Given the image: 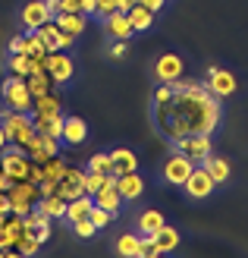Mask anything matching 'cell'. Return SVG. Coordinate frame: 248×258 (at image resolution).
<instances>
[{
	"instance_id": "cell-17",
	"label": "cell",
	"mask_w": 248,
	"mask_h": 258,
	"mask_svg": "<svg viewBox=\"0 0 248 258\" xmlns=\"http://www.w3.org/2000/svg\"><path fill=\"white\" fill-rule=\"evenodd\" d=\"M38 35H41V41L47 44V50H69V47L75 44V38H72V35H66L63 29H57L54 19L44 22L41 29H38Z\"/></svg>"
},
{
	"instance_id": "cell-16",
	"label": "cell",
	"mask_w": 248,
	"mask_h": 258,
	"mask_svg": "<svg viewBox=\"0 0 248 258\" xmlns=\"http://www.w3.org/2000/svg\"><path fill=\"white\" fill-rule=\"evenodd\" d=\"M141 242H145V252L167 255V252L179 249V230H173V227H167V224H163L154 236H141Z\"/></svg>"
},
{
	"instance_id": "cell-8",
	"label": "cell",
	"mask_w": 248,
	"mask_h": 258,
	"mask_svg": "<svg viewBox=\"0 0 248 258\" xmlns=\"http://www.w3.org/2000/svg\"><path fill=\"white\" fill-rule=\"evenodd\" d=\"M44 73L54 79V85H66L72 79V73H75V63H72V57L66 50H50L44 57Z\"/></svg>"
},
{
	"instance_id": "cell-3",
	"label": "cell",
	"mask_w": 248,
	"mask_h": 258,
	"mask_svg": "<svg viewBox=\"0 0 248 258\" xmlns=\"http://www.w3.org/2000/svg\"><path fill=\"white\" fill-rule=\"evenodd\" d=\"M7 199H10V211L25 217L38 202H41V186L32 183V179H19V183H13L7 189Z\"/></svg>"
},
{
	"instance_id": "cell-48",
	"label": "cell",
	"mask_w": 248,
	"mask_h": 258,
	"mask_svg": "<svg viewBox=\"0 0 248 258\" xmlns=\"http://www.w3.org/2000/svg\"><path fill=\"white\" fill-rule=\"evenodd\" d=\"M7 148V136H4V126H0V151Z\"/></svg>"
},
{
	"instance_id": "cell-40",
	"label": "cell",
	"mask_w": 248,
	"mask_h": 258,
	"mask_svg": "<svg viewBox=\"0 0 248 258\" xmlns=\"http://www.w3.org/2000/svg\"><path fill=\"white\" fill-rule=\"evenodd\" d=\"M170 98H173V85H160L157 92H154V104H167Z\"/></svg>"
},
{
	"instance_id": "cell-43",
	"label": "cell",
	"mask_w": 248,
	"mask_h": 258,
	"mask_svg": "<svg viewBox=\"0 0 248 258\" xmlns=\"http://www.w3.org/2000/svg\"><path fill=\"white\" fill-rule=\"evenodd\" d=\"M138 4H141V7H145V10H151V13H154V16H157V13H160V10L167 7V0H138Z\"/></svg>"
},
{
	"instance_id": "cell-5",
	"label": "cell",
	"mask_w": 248,
	"mask_h": 258,
	"mask_svg": "<svg viewBox=\"0 0 248 258\" xmlns=\"http://www.w3.org/2000/svg\"><path fill=\"white\" fill-rule=\"evenodd\" d=\"M25 236H29V227H25V217L13 214V211L0 217V252L19 249Z\"/></svg>"
},
{
	"instance_id": "cell-9",
	"label": "cell",
	"mask_w": 248,
	"mask_h": 258,
	"mask_svg": "<svg viewBox=\"0 0 248 258\" xmlns=\"http://www.w3.org/2000/svg\"><path fill=\"white\" fill-rule=\"evenodd\" d=\"M54 19V10H50V0H29L19 10V22L25 25V32H38L44 22Z\"/></svg>"
},
{
	"instance_id": "cell-37",
	"label": "cell",
	"mask_w": 248,
	"mask_h": 258,
	"mask_svg": "<svg viewBox=\"0 0 248 258\" xmlns=\"http://www.w3.org/2000/svg\"><path fill=\"white\" fill-rule=\"evenodd\" d=\"M95 230H98V227L91 224L88 217H85V221H75V224H72V233L79 236V239H91V236H95Z\"/></svg>"
},
{
	"instance_id": "cell-19",
	"label": "cell",
	"mask_w": 248,
	"mask_h": 258,
	"mask_svg": "<svg viewBox=\"0 0 248 258\" xmlns=\"http://www.w3.org/2000/svg\"><path fill=\"white\" fill-rule=\"evenodd\" d=\"M85 139H88V123L82 117H63V136H60L63 145L79 148Z\"/></svg>"
},
{
	"instance_id": "cell-28",
	"label": "cell",
	"mask_w": 248,
	"mask_h": 258,
	"mask_svg": "<svg viewBox=\"0 0 248 258\" xmlns=\"http://www.w3.org/2000/svg\"><path fill=\"white\" fill-rule=\"evenodd\" d=\"M35 208H41L50 221H63V217H66V199H60L57 192H54V196H44Z\"/></svg>"
},
{
	"instance_id": "cell-26",
	"label": "cell",
	"mask_w": 248,
	"mask_h": 258,
	"mask_svg": "<svg viewBox=\"0 0 248 258\" xmlns=\"http://www.w3.org/2000/svg\"><path fill=\"white\" fill-rule=\"evenodd\" d=\"M163 224H167V221H163V214H160V211H154V208H148V211H141V214H138L135 233H141V236H154Z\"/></svg>"
},
{
	"instance_id": "cell-6",
	"label": "cell",
	"mask_w": 248,
	"mask_h": 258,
	"mask_svg": "<svg viewBox=\"0 0 248 258\" xmlns=\"http://www.w3.org/2000/svg\"><path fill=\"white\" fill-rule=\"evenodd\" d=\"M173 145H176L179 154H186L192 164H204V161L214 154V142H211V136H201V133H195V136H182L179 142H173Z\"/></svg>"
},
{
	"instance_id": "cell-21",
	"label": "cell",
	"mask_w": 248,
	"mask_h": 258,
	"mask_svg": "<svg viewBox=\"0 0 248 258\" xmlns=\"http://www.w3.org/2000/svg\"><path fill=\"white\" fill-rule=\"evenodd\" d=\"M116 189H120L123 202H126V199L135 202V199H141V192H145V179H141L138 170H132V173H120V176H116Z\"/></svg>"
},
{
	"instance_id": "cell-47",
	"label": "cell",
	"mask_w": 248,
	"mask_h": 258,
	"mask_svg": "<svg viewBox=\"0 0 248 258\" xmlns=\"http://www.w3.org/2000/svg\"><path fill=\"white\" fill-rule=\"evenodd\" d=\"M4 258H25L22 252H16V249H10V252H4Z\"/></svg>"
},
{
	"instance_id": "cell-20",
	"label": "cell",
	"mask_w": 248,
	"mask_h": 258,
	"mask_svg": "<svg viewBox=\"0 0 248 258\" xmlns=\"http://www.w3.org/2000/svg\"><path fill=\"white\" fill-rule=\"evenodd\" d=\"M25 227H29V233L44 246V242L50 239V227H54V221H50L41 208H32L29 214H25Z\"/></svg>"
},
{
	"instance_id": "cell-4",
	"label": "cell",
	"mask_w": 248,
	"mask_h": 258,
	"mask_svg": "<svg viewBox=\"0 0 248 258\" xmlns=\"http://www.w3.org/2000/svg\"><path fill=\"white\" fill-rule=\"evenodd\" d=\"M0 101H4L7 110H19V113H32V95L29 85L19 76H7L4 85H0Z\"/></svg>"
},
{
	"instance_id": "cell-46",
	"label": "cell",
	"mask_w": 248,
	"mask_h": 258,
	"mask_svg": "<svg viewBox=\"0 0 248 258\" xmlns=\"http://www.w3.org/2000/svg\"><path fill=\"white\" fill-rule=\"evenodd\" d=\"M10 186H13V179H10V176H7L4 170H0V192H7Z\"/></svg>"
},
{
	"instance_id": "cell-33",
	"label": "cell",
	"mask_w": 248,
	"mask_h": 258,
	"mask_svg": "<svg viewBox=\"0 0 248 258\" xmlns=\"http://www.w3.org/2000/svg\"><path fill=\"white\" fill-rule=\"evenodd\" d=\"M25 54L35 57V60H44V57L50 54L47 44L41 41V35H38V32H25Z\"/></svg>"
},
{
	"instance_id": "cell-44",
	"label": "cell",
	"mask_w": 248,
	"mask_h": 258,
	"mask_svg": "<svg viewBox=\"0 0 248 258\" xmlns=\"http://www.w3.org/2000/svg\"><path fill=\"white\" fill-rule=\"evenodd\" d=\"M135 4H138V0H116V13H129Z\"/></svg>"
},
{
	"instance_id": "cell-38",
	"label": "cell",
	"mask_w": 248,
	"mask_h": 258,
	"mask_svg": "<svg viewBox=\"0 0 248 258\" xmlns=\"http://www.w3.org/2000/svg\"><path fill=\"white\" fill-rule=\"evenodd\" d=\"M95 13L101 19H107L110 13H116V0H95Z\"/></svg>"
},
{
	"instance_id": "cell-14",
	"label": "cell",
	"mask_w": 248,
	"mask_h": 258,
	"mask_svg": "<svg viewBox=\"0 0 248 258\" xmlns=\"http://www.w3.org/2000/svg\"><path fill=\"white\" fill-rule=\"evenodd\" d=\"M95 205H98V208H104V211H110V214H120L123 196H120V189H116V173L104 176V186L95 192Z\"/></svg>"
},
{
	"instance_id": "cell-1",
	"label": "cell",
	"mask_w": 248,
	"mask_h": 258,
	"mask_svg": "<svg viewBox=\"0 0 248 258\" xmlns=\"http://www.w3.org/2000/svg\"><path fill=\"white\" fill-rule=\"evenodd\" d=\"M220 117H223V107H220V98H214L207 92L204 82H192L182 92H173V98L167 104H154V126L160 129V136L173 145L182 136H214Z\"/></svg>"
},
{
	"instance_id": "cell-2",
	"label": "cell",
	"mask_w": 248,
	"mask_h": 258,
	"mask_svg": "<svg viewBox=\"0 0 248 258\" xmlns=\"http://www.w3.org/2000/svg\"><path fill=\"white\" fill-rule=\"evenodd\" d=\"M0 126H4L7 145H13V148H22V151H25V145H29V139L35 136L32 113H19V110H0Z\"/></svg>"
},
{
	"instance_id": "cell-50",
	"label": "cell",
	"mask_w": 248,
	"mask_h": 258,
	"mask_svg": "<svg viewBox=\"0 0 248 258\" xmlns=\"http://www.w3.org/2000/svg\"><path fill=\"white\" fill-rule=\"evenodd\" d=\"M0 258H4V252H0Z\"/></svg>"
},
{
	"instance_id": "cell-11",
	"label": "cell",
	"mask_w": 248,
	"mask_h": 258,
	"mask_svg": "<svg viewBox=\"0 0 248 258\" xmlns=\"http://www.w3.org/2000/svg\"><path fill=\"white\" fill-rule=\"evenodd\" d=\"M54 192L60 199H66V202L85 196V170H79V167H66V173L54 183Z\"/></svg>"
},
{
	"instance_id": "cell-12",
	"label": "cell",
	"mask_w": 248,
	"mask_h": 258,
	"mask_svg": "<svg viewBox=\"0 0 248 258\" xmlns=\"http://www.w3.org/2000/svg\"><path fill=\"white\" fill-rule=\"evenodd\" d=\"M182 189H186V196L189 199H207L211 192L217 189V183H214V176L204 170L201 164H195V170L189 173V179L182 183Z\"/></svg>"
},
{
	"instance_id": "cell-7",
	"label": "cell",
	"mask_w": 248,
	"mask_h": 258,
	"mask_svg": "<svg viewBox=\"0 0 248 258\" xmlns=\"http://www.w3.org/2000/svg\"><path fill=\"white\" fill-rule=\"evenodd\" d=\"M29 167H32V161H29V154H25L22 148H13V145H7L4 151H0V170H4L13 183H19V179H29Z\"/></svg>"
},
{
	"instance_id": "cell-22",
	"label": "cell",
	"mask_w": 248,
	"mask_h": 258,
	"mask_svg": "<svg viewBox=\"0 0 248 258\" xmlns=\"http://www.w3.org/2000/svg\"><path fill=\"white\" fill-rule=\"evenodd\" d=\"M110 164H113V173H116V176L138 170V158H135L132 148H113V151H110Z\"/></svg>"
},
{
	"instance_id": "cell-23",
	"label": "cell",
	"mask_w": 248,
	"mask_h": 258,
	"mask_svg": "<svg viewBox=\"0 0 248 258\" xmlns=\"http://www.w3.org/2000/svg\"><path fill=\"white\" fill-rule=\"evenodd\" d=\"M85 22H88V16H82V13H57V16H54L57 29H63V32L72 35V38H79L85 32Z\"/></svg>"
},
{
	"instance_id": "cell-49",
	"label": "cell",
	"mask_w": 248,
	"mask_h": 258,
	"mask_svg": "<svg viewBox=\"0 0 248 258\" xmlns=\"http://www.w3.org/2000/svg\"><path fill=\"white\" fill-rule=\"evenodd\" d=\"M141 258H163V255H157V252H145Z\"/></svg>"
},
{
	"instance_id": "cell-10",
	"label": "cell",
	"mask_w": 248,
	"mask_h": 258,
	"mask_svg": "<svg viewBox=\"0 0 248 258\" xmlns=\"http://www.w3.org/2000/svg\"><path fill=\"white\" fill-rule=\"evenodd\" d=\"M204 85H207V92H211L214 98H220V101L229 98V95H236V88H239L236 76H232L229 70H223V67H207Z\"/></svg>"
},
{
	"instance_id": "cell-30",
	"label": "cell",
	"mask_w": 248,
	"mask_h": 258,
	"mask_svg": "<svg viewBox=\"0 0 248 258\" xmlns=\"http://www.w3.org/2000/svg\"><path fill=\"white\" fill-rule=\"evenodd\" d=\"M32 113H44V117L60 113V98H57V92H47V95L32 98Z\"/></svg>"
},
{
	"instance_id": "cell-42",
	"label": "cell",
	"mask_w": 248,
	"mask_h": 258,
	"mask_svg": "<svg viewBox=\"0 0 248 258\" xmlns=\"http://www.w3.org/2000/svg\"><path fill=\"white\" fill-rule=\"evenodd\" d=\"M10 54H25V32L16 35V38L10 41Z\"/></svg>"
},
{
	"instance_id": "cell-25",
	"label": "cell",
	"mask_w": 248,
	"mask_h": 258,
	"mask_svg": "<svg viewBox=\"0 0 248 258\" xmlns=\"http://www.w3.org/2000/svg\"><path fill=\"white\" fill-rule=\"evenodd\" d=\"M91 211H95V199H91V196H79V199L66 202V217H63V221H69V224L85 221Z\"/></svg>"
},
{
	"instance_id": "cell-41",
	"label": "cell",
	"mask_w": 248,
	"mask_h": 258,
	"mask_svg": "<svg viewBox=\"0 0 248 258\" xmlns=\"http://www.w3.org/2000/svg\"><path fill=\"white\" fill-rule=\"evenodd\" d=\"M129 54V41H113L110 44V57L113 60H120V57H126Z\"/></svg>"
},
{
	"instance_id": "cell-31",
	"label": "cell",
	"mask_w": 248,
	"mask_h": 258,
	"mask_svg": "<svg viewBox=\"0 0 248 258\" xmlns=\"http://www.w3.org/2000/svg\"><path fill=\"white\" fill-rule=\"evenodd\" d=\"M126 16H129V22H132V29H135V32H148L151 25H154V13H151V10H145L141 4H135L132 10L126 13Z\"/></svg>"
},
{
	"instance_id": "cell-45",
	"label": "cell",
	"mask_w": 248,
	"mask_h": 258,
	"mask_svg": "<svg viewBox=\"0 0 248 258\" xmlns=\"http://www.w3.org/2000/svg\"><path fill=\"white\" fill-rule=\"evenodd\" d=\"M10 214V199H7V192H0V217Z\"/></svg>"
},
{
	"instance_id": "cell-15",
	"label": "cell",
	"mask_w": 248,
	"mask_h": 258,
	"mask_svg": "<svg viewBox=\"0 0 248 258\" xmlns=\"http://www.w3.org/2000/svg\"><path fill=\"white\" fill-rule=\"evenodd\" d=\"M182 73H186V63H182L179 54H160L157 60H154V76H157V82H160V85L176 82Z\"/></svg>"
},
{
	"instance_id": "cell-13",
	"label": "cell",
	"mask_w": 248,
	"mask_h": 258,
	"mask_svg": "<svg viewBox=\"0 0 248 258\" xmlns=\"http://www.w3.org/2000/svg\"><path fill=\"white\" fill-rule=\"evenodd\" d=\"M195 170V164L186 158V154H179V151H173V154H170V158H167V164H163V179H167V183L170 186H182V183H186V179H189V173Z\"/></svg>"
},
{
	"instance_id": "cell-39",
	"label": "cell",
	"mask_w": 248,
	"mask_h": 258,
	"mask_svg": "<svg viewBox=\"0 0 248 258\" xmlns=\"http://www.w3.org/2000/svg\"><path fill=\"white\" fill-rule=\"evenodd\" d=\"M60 13H82L85 16V7L82 0H60Z\"/></svg>"
},
{
	"instance_id": "cell-29",
	"label": "cell",
	"mask_w": 248,
	"mask_h": 258,
	"mask_svg": "<svg viewBox=\"0 0 248 258\" xmlns=\"http://www.w3.org/2000/svg\"><path fill=\"white\" fill-rule=\"evenodd\" d=\"M25 85H29V95L38 98V95H47V92H54V79H50L47 73H32V76H25Z\"/></svg>"
},
{
	"instance_id": "cell-24",
	"label": "cell",
	"mask_w": 248,
	"mask_h": 258,
	"mask_svg": "<svg viewBox=\"0 0 248 258\" xmlns=\"http://www.w3.org/2000/svg\"><path fill=\"white\" fill-rule=\"evenodd\" d=\"M116 252H120V258H141L145 255L141 233H123L120 239H116Z\"/></svg>"
},
{
	"instance_id": "cell-32",
	"label": "cell",
	"mask_w": 248,
	"mask_h": 258,
	"mask_svg": "<svg viewBox=\"0 0 248 258\" xmlns=\"http://www.w3.org/2000/svg\"><path fill=\"white\" fill-rule=\"evenodd\" d=\"M7 70H10V76H19V79H25V76L32 73V57H29V54H10Z\"/></svg>"
},
{
	"instance_id": "cell-35",
	"label": "cell",
	"mask_w": 248,
	"mask_h": 258,
	"mask_svg": "<svg viewBox=\"0 0 248 258\" xmlns=\"http://www.w3.org/2000/svg\"><path fill=\"white\" fill-rule=\"evenodd\" d=\"M104 176L107 173H95V170H85V196L95 199V192L104 186Z\"/></svg>"
},
{
	"instance_id": "cell-27",
	"label": "cell",
	"mask_w": 248,
	"mask_h": 258,
	"mask_svg": "<svg viewBox=\"0 0 248 258\" xmlns=\"http://www.w3.org/2000/svg\"><path fill=\"white\" fill-rule=\"evenodd\" d=\"M201 167H204V170L214 176V183H217V186H220V183H226V179H229V173H232L229 161H226V158H220V154H211V158H207Z\"/></svg>"
},
{
	"instance_id": "cell-34",
	"label": "cell",
	"mask_w": 248,
	"mask_h": 258,
	"mask_svg": "<svg viewBox=\"0 0 248 258\" xmlns=\"http://www.w3.org/2000/svg\"><path fill=\"white\" fill-rule=\"evenodd\" d=\"M88 170H95V173H113L110 154H104V151H98V154H91V158H88Z\"/></svg>"
},
{
	"instance_id": "cell-36",
	"label": "cell",
	"mask_w": 248,
	"mask_h": 258,
	"mask_svg": "<svg viewBox=\"0 0 248 258\" xmlns=\"http://www.w3.org/2000/svg\"><path fill=\"white\" fill-rule=\"evenodd\" d=\"M113 217H116V214H110V211H104V208H98V205H95V211L88 214V221H91V224H95V227L101 230V227H107V224L113 221Z\"/></svg>"
},
{
	"instance_id": "cell-18",
	"label": "cell",
	"mask_w": 248,
	"mask_h": 258,
	"mask_svg": "<svg viewBox=\"0 0 248 258\" xmlns=\"http://www.w3.org/2000/svg\"><path fill=\"white\" fill-rule=\"evenodd\" d=\"M104 35L113 38V41H129V38L135 35L132 22H129L126 13H110L107 19H104Z\"/></svg>"
}]
</instances>
